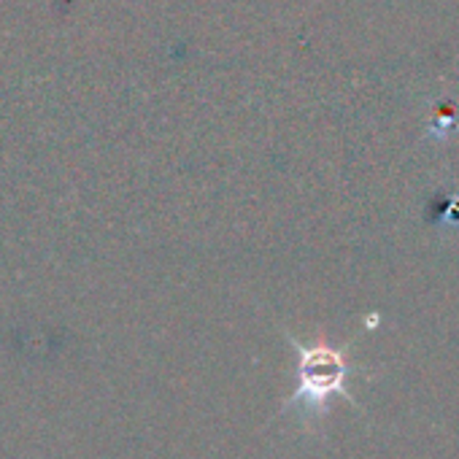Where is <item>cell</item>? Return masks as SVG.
<instances>
[{
  "instance_id": "cell-1",
  "label": "cell",
  "mask_w": 459,
  "mask_h": 459,
  "mask_svg": "<svg viewBox=\"0 0 459 459\" xmlns=\"http://www.w3.org/2000/svg\"><path fill=\"white\" fill-rule=\"evenodd\" d=\"M295 349L300 354L298 362V392L292 394L290 405L300 408H325V403L333 394L349 397L346 378L351 368L346 365V357L341 349H333L327 343L303 346L295 341Z\"/></svg>"
}]
</instances>
